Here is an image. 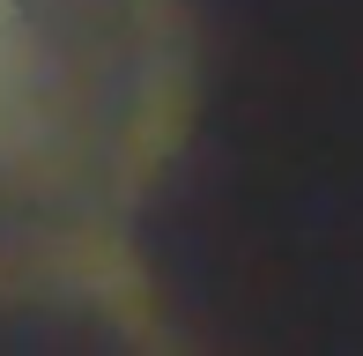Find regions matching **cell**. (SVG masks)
I'll use <instances>...</instances> for the list:
<instances>
[{"label":"cell","instance_id":"cell-1","mask_svg":"<svg viewBox=\"0 0 363 356\" xmlns=\"http://www.w3.org/2000/svg\"><path fill=\"white\" fill-rule=\"evenodd\" d=\"M74 230L171 342L363 349V0H15Z\"/></svg>","mask_w":363,"mask_h":356}]
</instances>
